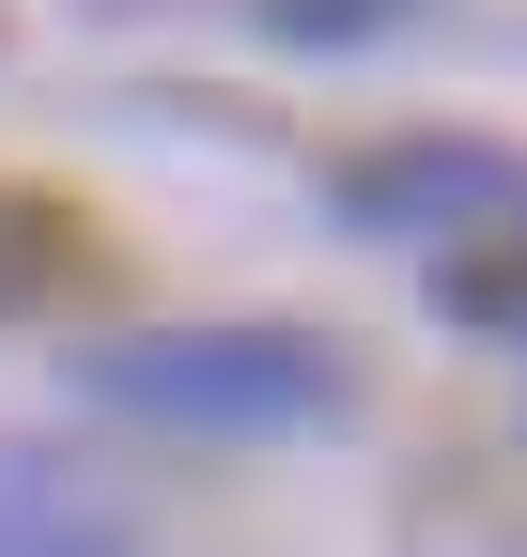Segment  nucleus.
Here are the masks:
<instances>
[{
  "instance_id": "nucleus-4",
  "label": "nucleus",
  "mask_w": 527,
  "mask_h": 557,
  "mask_svg": "<svg viewBox=\"0 0 527 557\" xmlns=\"http://www.w3.org/2000/svg\"><path fill=\"white\" fill-rule=\"evenodd\" d=\"M47 278H62V218H47V201H16V186H0V325H16V310L47 295Z\"/></svg>"
},
{
  "instance_id": "nucleus-2",
  "label": "nucleus",
  "mask_w": 527,
  "mask_h": 557,
  "mask_svg": "<svg viewBox=\"0 0 527 557\" xmlns=\"http://www.w3.org/2000/svg\"><path fill=\"white\" fill-rule=\"evenodd\" d=\"M342 218L357 233H527V156L512 139H372V156L342 171Z\"/></svg>"
},
{
  "instance_id": "nucleus-6",
  "label": "nucleus",
  "mask_w": 527,
  "mask_h": 557,
  "mask_svg": "<svg viewBox=\"0 0 527 557\" xmlns=\"http://www.w3.org/2000/svg\"><path fill=\"white\" fill-rule=\"evenodd\" d=\"M450 310H466V325H497V341H527V248H497V263H450Z\"/></svg>"
},
{
  "instance_id": "nucleus-1",
  "label": "nucleus",
  "mask_w": 527,
  "mask_h": 557,
  "mask_svg": "<svg viewBox=\"0 0 527 557\" xmlns=\"http://www.w3.org/2000/svg\"><path fill=\"white\" fill-rule=\"evenodd\" d=\"M78 387L109 418H156V434H310V418H342V341H310V325H140V341H94Z\"/></svg>"
},
{
  "instance_id": "nucleus-3",
  "label": "nucleus",
  "mask_w": 527,
  "mask_h": 557,
  "mask_svg": "<svg viewBox=\"0 0 527 557\" xmlns=\"http://www.w3.org/2000/svg\"><path fill=\"white\" fill-rule=\"evenodd\" d=\"M0 557H140V511L62 449H0Z\"/></svg>"
},
{
  "instance_id": "nucleus-5",
  "label": "nucleus",
  "mask_w": 527,
  "mask_h": 557,
  "mask_svg": "<svg viewBox=\"0 0 527 557\" xmlns=\"http://www.w3.org/2000/svg\"><path fill=\"white\" fill-rule=\"evenodd\" d=\"M419 0H264V32L280 47H372V32H404Z\"/></svg>"
}]
</instances>
